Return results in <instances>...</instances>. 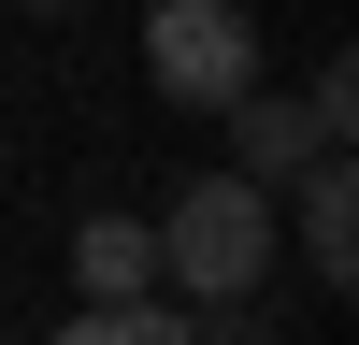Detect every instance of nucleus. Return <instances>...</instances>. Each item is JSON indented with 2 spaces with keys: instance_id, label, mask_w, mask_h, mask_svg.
<instances>
[{
  "instance_id": "1",
  "label": "nucleus",
  "mask_w": 359,
  "mask_h": 345,
  "mask_svg": "<svg viewBox=\"0 0 359 345\" xmlns=\"http://www.w3.org/2000/svg\"><path fill=\"white\" fill-rule=\"evenodd\" d=\"M158 288H187V302L273 288V187H245V172H187V187L158 201Z\"/></svg>"
},
{
  "instance_id": "6",
  "label": "nucleus",
  "mask_w": 359,
  "mask_h": 345,
  "mask_svg": "<svg viewBox=\"0 0 359 345\" xmlns=\"http://www.w3.org/2000/svg\"><path fill=\"white\" fill-rule=\"evenodd\" d=\"M57 345H201V331H187V302H86Z\"/></svg>"
},
{
  "instance_id": "5",
  "label": "nucleus",
  "mask_w": 359,
  "mask_h": 345,
  "mask_svg": "<svg viewBox=\"0 0 359 345\" xmlns=\"http://www.w3.org/2000/svg\"><path fill=\"white\" fill-rule=\"evenodd\" d=\"M302 273H316V288H359V172H345V158L302 172Z\"/></svg>"
},
{
  "instance_id": "7",
  "label": "nucleus",
  "mask_w": 359,
  "mask_h": 345,
  "mask_svg": "<svg viewBox=\"0 0 359 345\" xmlns=\"http://www.w3.org/2000/svg\"><path fill=\"white\" fill-rule=\"evenodd\" d=\"M187 331H201V345H287L259 288H230V302H187Z\"/></svg>"
},
{
  "instance_id": "9",
  "label": "nucleus",
  "mask_w": 359,
  "mask_h": 345,
  "mask_svg": "<svg viewBox=\"0 0 359 345\" xmlns=\"http://www.w3.org/2000/svg\"><path fill=\"white\" fill-rule=\"evenodd\" d=\"M29 15H72V0H29Z\"/></svg>"
},
{
  "instance_id": "8",
  "label": "nucleus",
  "mask_w": 359,
  "mask_h": 345,
  "mask_svg": "<svg viewBox=\"0 0 359 345\" xmlns=\"http://www.w3.org/2000/svg\"><path fill=\"white\" fill-rule=\"evenodd\" d=\"M302 115H316V144L345 158V130H359V58H316V86H302Z\"/></svg>"
},
{
  "instance_id": "4",
  "label": "nucleus",
  "mask_w": 359,
  "mask_h": 345,
  "mask_svg": "<svg viewBox=\"0 0 359 345\" xmlns=\"http://www.w3.org/2000/svg\"><path fill=\"white\" fill-rule=\"evenodd\" d=\"M72 288L86 302H158V230L144 216H86L72 230Z\"/></svg>"
},
{
  "instance_id": "2",
  "label": "nucleus",
  "mask_w": 359,
  "mask_h": 345,
  "mask_svg": "<svg viewBox=\"0 0 359 345\" xmlns=\"http://www.w3.org/2000/svg\"><path fill=\"white\" fill-rule=\"evenodd\" d=\"M144 86H158L172 115H230V101L259 86L245 0H158V15H144Z\"/></svg>"
},
{
  "instance_id": "3",
  "label": "nucleus",
  "mask_w": 359,
  "mask_h": 345,
  "mask_svg": "<svg viewBox=\"0 0 359 345\" xmlns=\"http://www.w3.org/2000/svg\"><path fill=\"white\" fill-rule=\"evenodd\" d=\"M316 158H331V144H316L302 101H273V86H245V101H230V172H245V187H302Z\"/></svg>"
}]
</instances>
